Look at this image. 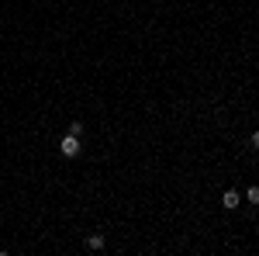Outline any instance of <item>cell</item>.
<instances>
[{"instance_id": "obj_1", "label": "cell", "mask_w": 259, "mask_h": 256, "mask_svg": "<svg viewBox=\"0 0 259 256\" xmlns=\"http://www.w3.org/2000/svg\"><path fill=\"white\" fill-rule=\"evenodd\" d=\"M80 149H83V142H80L76 135H69V132H66V138L59 142V153H62L66 159H76V156H80Z\"/></svg>"}, {"instance_id": "obj_6", "label": "cell", "mask_w": 259, "mask_h": 256, "mask_svg": "<svg viewBox=\"0 0 259 256\" xmlns=\"http://www.w3.org/2000/svg\"><path fill=\"white\" fill-rule=\"evenodd\" d=\"M252 145H256V149H259V132H252Z\"/></svg>"}, {"instance_id": "obj_5", "label": "cell", "mask_w": 259, "mask_h": 256, "mask_svg": "<svg viewBox=\"0 0 259 256\" xmlns=\"http://www.w3.org/2000/svg\"><path fill=\"white\" fill-rule=\"evenodd\" d=\"M245 201H249V204H259V187H249V191H245Z\"/></svg>"}, {"instance_id": "obj_3", "label": "cell", "mask_w": 259, "mask_h": 256, "mask_svg": "<svg viewBox=\"0 0 259 256\" xmlns=\"http://www.w3.org/2000/svg\"><path fill=\"white\" fill-rule=\"evenodd\" d=\"M104 242H107V239L100 236V232H94V236L87 239V249H94V253H97V249H104Z\"/></svg>"}, {"instance_id": "obj_4", "label": "cell", "mask_w": 259, "mask_h": 256, "mask_svg": "<svg viewBox=\"0 0 259 256\" xmlns=\"http://www.w3.org/2000/svg\"><path fill=\"white\" fill-rule=\"evenodd\" d=\"M69 135L83 138V121H69Z\"/></svg>"}, {"instance_id": "obj_2", "label": "cell", "mask_w": 259, "mask_h": 256, "mask_svg": "<svg viewBox=\"0 0 259 256\" xmlns=\"http://www.w3.org/2000/svg\"><path fill=\"white\" fill-rule=\"evenodd\" d=\"M239 204H242V194H239V191H225V194H221V208H225V211H235Z\"/></svg>"}]
</instances>
